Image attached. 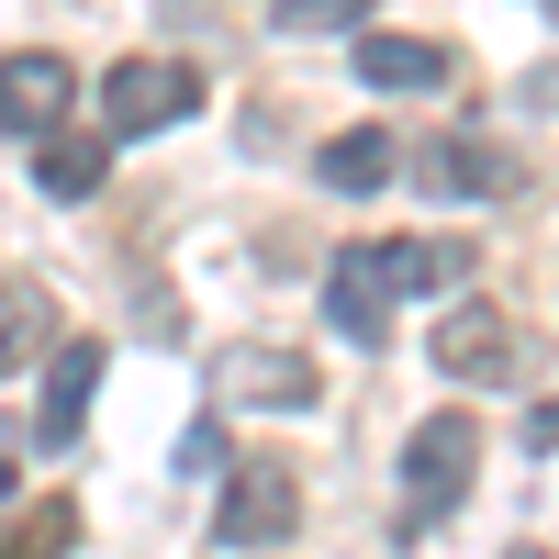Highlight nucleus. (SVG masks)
Listing matches in <instances>:
<instances>
[{
  "label": "nucleus",
  "instance_id": "nucleus-12",
  "mask_svg": "<svg viewBox=\"0 0 559 559\" xmlns=\"http://www.w3.org/2000/svg\"><path fill=\"white\" fill-rule=\"evenodd\" d=\"M236 392H247V403H269V414H313V403H324V381H313V369H302L292 347H258V358H236Z\"/></svg>",
  "mask_w": 559,
  "mask_h": 559
},
{
  "label": "nucleus",
  "instance_id": "nucleus-20",
  "mask_svg": "<svg viewBox=\"0 0 559 559\" xmlns=\"http://www.w3.org/2000/svg\"><path fill=\"white\" fill-rule=\"evenodd\" d=\"M23 492V471H12V426H0V503H12Z\"/></svg>",
  "mask_w": 559,
  "mask_h": 559
},
{
  "label": "nucleus",
  "instance_id": "nucleus-6",
  "mask_svg": "<svg viewBox=\"0 0 559 559\" xmlns=\"http://www.w3.org/2000/svg\"><path fill=\"white\" fill-rule=\"evenodd\" d=\"M68 102H79V79H68L57 45H12V57H0V123L12 134H57Z\"/></svg>",
  "mask_w": 559,
  "mask_h": 559
},
{
  "label": "nucleus",
  "instance_id": "nucleus-22",
  "mask_svg": "<svg viewBox=\"0 0 559 559\" xmlns=\"http://www.w3.org/2000/svg\"><path fill=\"white\" fill-rule=\"evenodd\" d=\"M548 12H559V0H548Z\"/></svg>",
  "mask_w": 559,
  "mask_h": 559
},
{
  "label": "nucleus",
  "instance_id": "nucleus-1",
  "mask_svg": "<svg viewBox=\"0 0 559 559\" xmlns=\"http://www.w3.org/2000/svg\"><path fill=\"white\" fill-rule=\"evenodd\" d=\"M471 471H481V426H471V414H426V426H414V448H403V526L459 515Z\"/></svg>",
  "mask_w": 559,
  "mask_h": 559
},
{
  "label": "nucleus",
  "instance_id": "nucleus-13",
  "mask_svg": "<svg viewBox=\"0 0 559 559\" xmlns=\"http://www.w3.org/2000/svg\"><path fill=\"white\" fill-rule=\"evenodd\" d=\"M459 280H471L459 236H392V292H459Z\"/></svg>",
  "mask_w": 559,
  "mask_h": 559
},
{
  "label": "nucleus",
  "instance_id": "nucleus-21",
  "mask_svg": "<svg viewBox=\"0 0 559 559\" xmlns=\"http://www.w3.org/2000/svg\"><path fill=\"white\" fill-rule=\"evenodd\" d=\"M503 559H548V548H503Z\"/></svg>",
  "mask_w": 559,
  "mask_h": 559
},
{
  "label": "nucleus",
  "instance_id": "nucleus-14",
  "mask_svg": "<svg viewBox=\"0 0 559 559\" xmlns=\"http://www.w3.org/2000/svg\"><path fill=\"white\" fill-rule=\"evenodd\" d=\"M68 548H79V503L68 492H45V503H23L0 526V559H68Z\"/></svg>",
  "mask_w": 559,
  "mask_h": 559
},
{
  "label": "nucleus",
  "instance_id": "nucleus-3",
  "mask_svg": "<svg viewBox=\"0 0 559 559\" xmlns=\"http://www.w3.org/2000/svg\"><path fill=\"white\" fill-rule=\"evenodd\" d=\"M302 526V481L280 471V459H247V471H224V503H213V548H280Z\"/></svg>",
  "mask_w": 559,
  "mask_h": 559
},
{
  "label": "nucleus",
  "instance_id": "nucleus-4",
  "mask_svg": "<svg viewBox=\"0 0 559 559\" xmlns=\"http://www.w3.org/2000/svg\"><path fill=\"white\" fill-rule=\"evenodd\" d=\"M437 369L448 381H515L526 369V336H515V313H492V302H448V324H437Z\"/></svg>",
  "mask_w": 559,
  "mask_h": 559
},
{
  "label": "nucleus",
  "instance_id": "nucleus-18",
  "mask_svg": "<svg viewBox=\"0 0 559 559\" xmlns=\"http://www.w3.org/2000/svg\"><path fill=\"white\" fill-rule=\"evenodd\" d=\"M515 102H526V112H559V57H548V68H526V79H515Z\"/></svg>",
  "mask_w": 559,
  "mask_h": 559
},
{
  "label": "nucleus",
  "instance_id": "nucleus-10",
  "mask_svg": "<svg viewBox=\"0 0 559 559\" xmlns=\"http://www.w3.org/2000/svg\"><path fill=\"white\" fill-rule=\"evenodd\" d=\"M45 347H57V292L45 280H0V381L45 369Z\"/></svg>",
  "mask_w": 559,
  "mask_h": 559
},
{
  "label": "nucleus",
  "instance_id": "nucleus-2",
  "mask_svg": "<svg viewBox=\"0 0 559 559\" xmlns=\"http://www.w3.org/2000/svg\"><path fill=\"white\" fill-rule=\"evenodd\" d=\"M191 112H202L191 57H123L102 79V134H157V123H191Z\"/></svg>",
  "mask_w": 559,
  "mask_h": 559
},
{
  "label": "nucleus",
  "instance_id": "nucleus-9",
  "mask_svg": "<svg viewBox=\"0 0 559 559\" xmlns=\"http://www.w3.org/2000/svg\"><path fill=\"white\" fill-rule=\"evenodd\" d=\"M102 168H112V134H34V191L45 202H90V191H102Z\"/></svg>",
  "mask_w": 559,
  "mask_h": 559
},
{
  "label": "nucleus",
  "instance_id": "nucleus-15",
  "mask_svg": "<svg viewBox=\"0 0 559 559\" xmlns=\"http://www.w3.org/2000/svg\"><path fill=\"white\" fill-rule=\"evenodd\" d=\"M392 157H403L392 134H369V123H358V134H336V146H324V191L369 202V191H381V179H392Z\"/></svg>",
  "mask_w": 559,
  "mask_h": 559
},
{
  "label": "nucleus",
  "instance_id": "nucleus-7",
  "mask_svg": "<svg viewBox=\"0 0 559 559\" xmlns=\"http://www.w3.org/2000/svg\"><path fill=\"white\" fill-rule=\"evenodd\" d=\"M102 336H68V347H45V414H34V437L45 448H68L79 426H90V403H102Z\"/></svg>",
  "mask_w": 559,
  "mask_h": 559
},
{
  "label": "nucleus",
  "instance_id": "nucleus-17",
  "mask_svg": "<svg viewBox=\"0 0 559 559\" xmlns=\"http://www.w3.org/2000/svg\"><path fill=\"white\" fill-rule=\"evenodd\" d=\"M179 471H191V481H224V471H236V459H224V426H213V414H202L191 437H179Z\"/></svg>",
  "mask_w": 559,
  "mask_h": 559
},
{
  "label": "nucleus",
  "instance_id": "nucleus-16",
  "mask_svg": "<svg viewBox=\"0 0 559 559\" xmlns=\"http://www.w3.org/2000/svg\"><path fill=\"white\" fill-rule=\"evenodd\" d=\"M358 12H381V0H269V23H280V34H347Z\"/></svg>",
  "mask_w": 559,
  "mask_h": 559
},
{
  "label": "nucleus",
  "instance_id": "nucleus-19",
  "mask_svg": "<svg viewBox=\"0 0 559 559\" xmlns=\"http://www.w3.org/2000/svg\"><path fill=\"white\" fill-rule=\"evenodd\" d=\"M526 448H559V392H548V403L526 414Z\"/></svg>",
  "mask_w": 559,
  "mask_h": 559
},
{
  "label": "nucleus",
  "instance_id": "nucleus-5",
  "mask_svg": "<svg viewBox=\"0 0 559 559\" xmlns=\"http://www.w3.org/2000/svg\"><path fill=\"white\" fill-rule=\"evenodd\" d=\"M324 313H336L347 347H381L392 336V236H369L336 258V280H324Z\"/></svg>",
  "mask_w": 559,
  "mask_h": 559
},
{
  "label": "nucleus",
  "instance_id": "nucleus-11",
  "mask_svg": "<svg viewBox=\"0 0 559 559\" xmlns=\"http://www.w3.org/2000/svg\"><path fill=\"white\" fill-rule=\"evenodd\" d=\"M358 79L369 90H437L448 45H426V34H358Z\"/></svg>",
  "mask_w": 559,
  "mask_h": 559
},
{
  "label": "nucleus",
  "instance_id": "nucleus-8",
  "mask_svg": "<svg viewBox=\"0 0 559 559\" xmlns=\"http://www.w3.org/2000/svg\"><path fill=\"white\" fill-rule=\"evenodd\" d=\"M426 179H448V191H471V202H503V191H526V168L492 146V134H437L426 146Z\"/></svg>",
  "mask_w": 559,
  "mask_h": 559
}]
</instances>
